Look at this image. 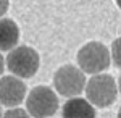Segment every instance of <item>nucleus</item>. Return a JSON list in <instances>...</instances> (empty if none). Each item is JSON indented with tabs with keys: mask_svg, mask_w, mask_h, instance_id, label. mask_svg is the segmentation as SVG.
<instances>
[{
	"mask_svg": "<svg viewBox=\"0 0 121 118\" xmlns=\"http://www.w3.org/2000/svg\"><path fill=\"white\" fill-rule=\"evenodd\" d=\"M112 62V54L108 52V47L102 42H87L78 52V63L84 73L89 74H100L105 71Z\"/></svg>",
	"mask_w": 121,
	"mask_h": 118,
	"instance_id": "nucleus-1",
	"label": "nucleus"
},
{
	"mask_svg": "<svg viewBox=\"0 0 121 118\" xmlns=\"http://www.w3.org/2000/svg\"><path fill=\"white\" fill-rule=\"evenodd\" d=\"M87 100L95 107H108L116 100L118 86L110 74H94L86 84Z\"/></svg>",
	"mask_w": 121,
	"mask_h": 118,
	"instance_id": "nucleus-2",
	"label": "nucleus"
},
{
	"mask_svg": "<svg viewBox=\"0 0 121 118\" xmlns=\"http://www.w3.org/2000/svg\"><path fill=\"white\" fill-rule=\"evenodd\" d=\"M39 54L28 45H19L7 55V68L18 78H31L39 70Z\"/></svg>",
	"mask_w": 121,
	"mask_h": 118,
	"instance_id": "nucleus-3",
	"label": "nucleus"
},
{
	"mask_svg": "<svg viewBox=\"0 0 121 118\" xmlns=\"http://www.w3.org/2000/svg\"><path fill=\"white\" fill-rule=\"evenodd\" d=\"M58 109V97L53 89L37 86L29 92L26 99V110L32 118H50Z\"/></svg>",
	"mask_w": 121,
	"mask_h": 118,
	"instance_id": "nucleus-4",
	"label": "nucleus"
},
{
	"mask_svg": "<svg viewBox=\"0 0 121 118\" xmlns=\"http://www.w3.org/2000/svg\"><path fill=\"white\" fill-rule=\"evenodd\" d=\"M53 84H55L56 92H60L65 97H78L81 92L86 89V76L84 71L73 65H65L60 70H56L53 76Z\"/></svg>",
	"mask_w": 121,
	"mask_h": 118,
	"instance_id": "nucleus-5",
	"label": "nucleus"
},
{
	"mask_svg": "<svg viewBox=\"0 0 121 118\" xmlns=\"http://www.w3.org/2000/svg\"><path fill=\"white\" fill-rule=\"evenodd\" d=\"M26 97V84L18 76H3L0 79V104L15 109Z\"/></svg>",
	"mask_w": 121,
	"mask_h": 118,
	"instance_id": "nucleus-6",
	"label": "nucleus"
},
{
	"mask_svg": "<svg viewBox=\"0 0 121 118\" xmlns=\"http://www.w3.org/2000/svg\"><path fill=\"white\" fill-rule=\"evenodd\" d=\"M63 118H95L92 104L81 97H73L63 105Z\"/></svg>",
	"mask_w": 121,
	"mask_h": 118,
	"instance_id": "nucleus-7",
	"label": "nucleus"
},
{
	"mask_svg": "<svg viewBox=\"0 0 121 118\" xmlns=\"http://www.w3.org/2000/svg\"><path fill=\"white\" fill-rule=\"evenodd\" d=\"M19 39L18 24L10 18L0 19V50H13Z\"/></svg>",
	"mask_w": 121,
	"mask_h": 118,
	"instance_id": "nucleus-8",
	"label": "nucleus"
},
{
	"mask_svg": "<svg viewBox=\"0 0 121 118\" xmlns=\"http://www.w3.org/2000/svg\"><path fill=\"white\" fill-rule=\"evenodd\" d=\"M110 54H112L113 63L116 65V66H121V37H118L116 41H113Z\"/></svg>",
	"mask_w": 121,
	"mask_h": 118,
	"instance_id": "nucleus-9",
	"label": "nucleus"
},
{
	"mask_svg": "<svg viewBox=\"0 0 121 118\" xmlns=\"http://www.w3.org/2000/svg\"><path fill=\"white\" fill-rule=\"evenodd\" d=\"M2 118H31V115L28 113V110H23V109H10L8 112H5V115Z\"/></svg>",
	"mask_w": 121,
	"mask_h": 118,
	"instance_id": "nucleus-10",
	"label": "nucleus"
},
{
	"mask_svg": "<svg viewBox=\"0 0 121 118\" xmlns=\"http://www.w3.org/2000/svg\"><path fill=\"white\" fill-rule=\"evenodd\" d=\"M8 10V0H0V19Z\"/></svg>",
	"mask_w": 121,
	"mask_h": 118,
	"instance_id": "nucleus-11",
	"label": "nucleus"
},
{
	"mask_svg": "<svg viewBox=\"0 0 121 118\" xmlns=\"http://www.w3.org/2000/svg\"><path fill=\"white\" fill-rule=\"evenodd\" d=\"M3 70H5V60H3V57H2V54H0V76H2Z\"/></svg>",
	"mask_w": 121,
	"mask_h": 118,
	"instance_id": "nucleus-12",
	"label": "nucleus"
},
{
	"mask_svg": "<svg viewBox=\"0 0 121 118\" xmlns=\"http://www.w3.org/2000/svg\"><path fill=\"white\" fill-rule=\"evenodd\" d=\"M118 89H120V92H121V76H120V81H118Z\"/></svg>",
	"mask_w": 121,
	"mask_h": 118,
	"instance_id": "nucleus-13",
	"label": "nucleus"
},
{
	"mask_svg": "<svg viewBox=\"0 0 121 118\" xmlns=\"http://www.w3.org/2000/svg\"><path fill=\"white\" fill-rule=\"evenodd\" d=\"M116 5H118V7L121 8V0H116Z\"/></svg>",
	"mask_w": 121,
	"mask_h": 118,
	"instance_id": "nucleus-14",
	"label": "nucleus"
},
{
	"mask_svg": "<svg viewBox=\"0 0 121 118\" xmlns=\"http://www.w3.org/2000/svg\"><path fill=\"white\" fill-rule=\"evenodd\" d=\"M118 118H121V109H120V112H118Z\"/></svg>",
	"mask_w": 121,
	"mask_h": 118,
	"instance_id": "nucleus-15",
	"label": "nucleus"
},
{
	"mask_svg": "<svg viewBox=\"0 0 121 118\" xmlns=\"http://www.w3.org/2000/svg\"><path fill=\"white\" fill-rule=\"evenodd\" d=\"M0 105H2V104H0ZM2 117H3V115H2V109H0V118H2Z\"/></svg>",
	"mask_w": 121,
	"mask_h": 118,
	"instance_id": "nucleus-16",
	"label": "nucleus"
}]
</instances>
